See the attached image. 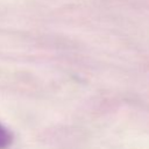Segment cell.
<instances>
[{"instance_id": "obj_1", "label": "cell", "mask_w": 149, "mask_h": 149, "mask_svg": "<svg viewBox=\"0 0 149 149\" xmlns=\"http://www.w3.org/2000/svg\"><path fill=\"white\" fill-rule=\"evenodd\" d=\"M13 141V135L12 133L0 123V149L7 148Z\"/></svg>"}]
</instances>
